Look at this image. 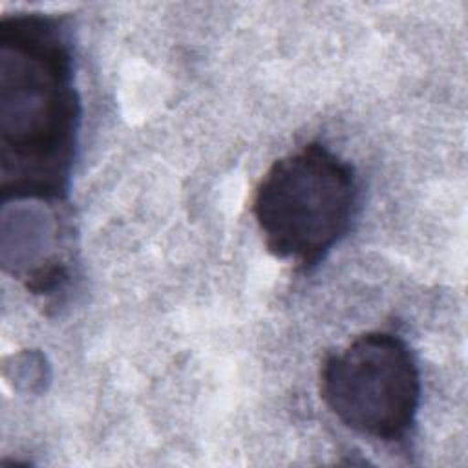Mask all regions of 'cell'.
<instances>
[{
  "instance_id": "7a4b0ae2",
  "label": "cell",
  "mask_w": 468,
  "mask_h": 468,
  "mask_svg": "<svg viewBox=\"0 0 468 468\" xmlns=\"http://www.w3.org/2000/svg\"><path fill=\"white\" fill-rule=\"evenodd\" d=\"M356 207L353 166L320 143L276 159L256 186L252 214L267 250L300 269L347 234Z\"/></svg>"
},
{
  "instance_id": "6da1fadb",
  "label": "cell",
  "mask_w": 468,
  "mask_h": 468,
  "mask_svg": "<svg viewBox=\"0 0 468 468\" xmlns=\"http://www.w3.org/2000/svg\"><path fill=\"white\" fill-rule=\"evenodd\" d=\"M80 124L64 18L15 13L0 24V188L7 199L60 201Z\"/></svg>"
},
{
  "instance_id": "3957f363",
  "label": "cell",
  "mask_w": 468,
  "mask_h": 468,
  "mask_svg": "<svg viewBox=\"0 0 468 468\" xmlns=\"http://www.w3.org/2000/svg\"><path fill=\"white\" fill-rule=\"evenodd\" d=\"M320 395L347 428L393 442L415 424L420 375L411 349L399 335L369 331L324 358Z\"/></svg>"
}]
</instances>
